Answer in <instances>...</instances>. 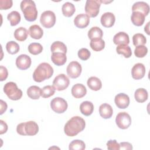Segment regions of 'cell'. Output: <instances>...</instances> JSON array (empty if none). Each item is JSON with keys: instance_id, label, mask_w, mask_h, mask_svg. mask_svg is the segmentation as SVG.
I'll list each match as a JSON object with an SVG mask.
<instances>
[{"instance_id": "1", "label": "cell", "mask_w": 150, "mask_h": 150, "mask_svg": "<svg viewBox=\"0 0 150 150\" xmlns=\"http://www.w3.org/2000/svg\"><path fill=\"white\" fill-rule=\"evenodd\" d=\"M86 127L84 120L79 117L74 116L71 117L65 124L64 131L66 135L74 137L81 132Z\"/></svg>"}, {"instance_id": "2", "label": "cell", "mask_w": 150, "mask_h": 150, "mask_svg": "<svg viewBox=\"0 0 150 150\" xmlns=\"http://www.w3.org/2000/svg\"><path fill=\"white\" fill-rule=\"evenodd\" d=\"M53 74V67L47 63L39 64L33 73V79L36 82H42L50 78Z\"/></svg>"}, {"instance_id": "3", "label": "cell", "mask_w": 150, "mask_h": 150, "mask_svg": "<svg viewBox=\"0 0 150 150\" xmlns=\"http://www.w3.org/2000/svg\"><path fill=\"white\" fill-rule=\"evenodd\" d=\"M20 7L26 21L33 22L36 19L38 10L34 1L32 0H23L21 2Z\"/></svg>"}, {"instance_id": "4", "label": "cell", "mask_w": 150, "mask_h": 150, "mask_svg": "<svg viewBox=\"0 0 150 150\" xmlns=\"http://www.w3.org/2000/svg\"><path fill=\"white\" fill-rule=\"evenodd\" d=\"M4 91L8 97L12 100H18L22 96V91L18 88L15 83L10 81L6 83L4 87Z\"/></svg>"}, {"instance_id": "5", "label": "cell", "mask_w": 150, "mask_h": 150, "mask_svg": "<svg viewBox=\"0 0 150 150\" xmlns=\"http://www.w3.org/2000/svg\"><path fill=\"white\" fill-rule=\"evenodd\" d=\"M101 5L100 0H87L85 5V11L89 17L94 18L99 13Z\"/></svg>"}, {"instance_id": "6", "label": "cell", "mask_w": 150, "mask_h": 150, "mask_svg": "<svg viewBox=\"0 0 150 150\" xmlns=\"http://www.w3.org/2000/svg\"><path fill=\"white\" fill-rule=\"evenodd\" d=\"M40 22L42 26L46 28L53 27L56 23V16L52 11L43 12L40 18Z\"/></svg>"}, {"instance_id": "7", "label": "cell", "mask_w": 150, "mask_h": 150, "mask_svg": "<svg viewBox=\"0 0 150 150\" xmlns=\"http://www.w3.org/2000/svg\"><path fill=\"white\" fill-rule=\"evenodd\" d=\"M67 107V101L61 97H55L50 102L51 108L53 111L58 114L63 113L66 111Z\"/></svg>"}, {"instance_id": "8", "label": "cell", "mask_w": 150, "mask_h": 150, "mask_svg": "<svg viewBox=\"0 0 150 150\" xmlns=\"http://www.w3.org/2000/svg\"><path fill=\"white\" fill-rule=\"evenodd\" d=\"M70 84V80L64 74L57 75L53 81V86L57 91H62L68 87Z\"/></svg>"}, {"instance_id": "9", "label": "cell", "mask_w": 150, "mask_h": 150, "mask_svg": "<svg viewBox=\"0 0 150 150\" xmlns=\"http://www.w3.org/2000/svg\"><path fill=\"white\" fill-rule=\"evenodd\" d=\"M115 122L118 128L125 129L131 124V117L126 112H119L115 118Z\"/></svg>"}, {"instance_id": "10", "label": "cell", "mask_w": 150, "mask_h": 150, "mask_svg": "<svg viewBox=\"0 0 150 150\" xmlns=\"http://www.w3.org/2000/svg\"><path fill=\"white\" fill-rule=\"evenodd\" d=\"M67 75L72 79H76L80 76L82 71L81 64L76 62H71L67 66L66 69Z\"/></svg>"}, {"instance_id": "11", "label": "cell", "mask_w": 150, "mask_h": 150, "mask_svg": "<svg viewBox=\"0 0 150 150\" xmlns=\"http://www.w3.org/2000/svg\"><path fill=\"white\" fill-rule=\"evenodd\" d=\"M31 59L27 54H21L16 59V66L20 70H26L31 65Z\"/></svg>"}, {"instance_id": "12", "label": "cell", "mask_w": 150, "mask_h": 150, "mask_svg": "<svg viewBox=\"0 0 150 150\" xmlns=\"http://www.w3.org/2000/svg\"><path fill=\"white\" fill-rule=\"evenodd\" d=\"M114 101L118 108L125 109L129 104V98L125 93H119L115 96Z\"/></svg>"}, {"instance_id": "13", "label": "cell", "mask_w": 150, "mask_h": 150, "mask_svg": "<svg viewBox=\"0 0 150 150\" xmlns=\"http://www.w3.org/2000/svg\"><path fill=\"white\" fill-rule=\"evenodd\" d=\"M145 67L141 63L135 64L131 69V75L133 79L139 80L143 78L145 74Z\"/></svg>"}, {"instance_id": "14", "label": "cell", "mask_w": 150, "mask_h": 150, "mask_svg": "<svg viewBox=\"0 0 150 150\" xmlns=\"http://www.w3.org/2000/svg\"><path fill=\"white\" fill-rule=\"evenodd\" d=\"M89 22L90 17L85 13L79 14L74 19V23L75 26L80 29L86 28L88 25Z\"/></svg>"}, {"instance_id": "15", "label": "cell", "mask_w": 150, "mask_h": 150, "mask_svg": "<svg viewBox=\"0 0 150 150\" xmlns=\"http://www.w3.org/2000/svg\"><path fill=\"white\" fill-rule=\"evenodd\" d=\"M100 21L103 26L110 28L114 25L115 21V17L112 12H105L102 15Z\"/></svg>"}, {"instance_id": "16", "label": "cell", "mask_w": 150, "mask_h": 150, "mask_svg": "<svg viewBox=\"0 0 150 150\" xmlns=\"http://www.w3.org/2000/svg\"><path fill=\"white\" fill-rule=\"evenodd\" d=\"M132 12H139L145 16L148 15L149 12V6L145 2L138 1L135 2L132 6Z\"/></svg>"}, {"instance_id": "17", "label": "cell", "mask_w": 150, "mask_h": 150, "mask_svg": "<svg viewBox=\"0 0 150 150\" xmlns=\"http://www.w3.org/2000/svg\"><path fill=\"white\" fill-rule=\"evenodd\" d=\"M87 93L86 87L80 83L74 84L71 88L72 96L76 98H81L83 97Z\"/></svg>"}, {"instance_id": "18", "label": "cell", "mask_w": 150, "mask_h": 150, "mask_svg": "<svg viewBox=\"0 0 150 150\" xmlns=\"http://www.w3.org/2000/svg\"><path fill=\"white\" fill-rule=\"evenodd\" d=\"M24 128L26 135L33 136L39 131V127L37 123L33 121H29L25 122Z\"/></svg>"}, {"instance_id": "19", "label": "cell", "mask_w": 150, "mask_h": 150, "mask_svg": "<svg viewBox=\"0 0 150 150\" xmlns=\"http://www.w3.org/2000/svg\"><path fill=\"white\" fill-rule=\"evenodd\" d=\"M113 42L114 44L117 45H128L129 43V36L127 33L124 32H120L114 35Z\"/></svg>"}, {"instance_id": "20", "label": "cell", "mask_w": 150, "mask_h": 150, "mask_svg": "<svg viewBox=\"0 0 150 150\" xmlns=\"http://www.w3.org/2000/svg\"><path fill=\"white\" fill-rule=\"evenodd\" d=\"M99 113L102 118L104 119H108L112 117L113 114V110L110 104L107 103H104L100 105L99 107Z\"/></svg>"}, {"instance_id": "21", "label": "cell", "mask_w": 150, "mask_h": 150, "mask_svg": "<svg viewBox=\"0 0 150 150\" xmlns=\"http://www.w3.org/2000/svg\"><path fill=\"white\" fill-rule=\"evenodd\" d=\"M51 59L52 62L56 66H62L65 64L67 60V57L66 53L61 52L52 53L51 56Z\"/></svg>"}, {"instance_id": "22", "label": "cell", "mask_w": 150, "mask_h": 150, "mask_svg": "<svg viewBox=\"0 0 150 150\" xmlns=\"http://www.w3.org/2000/svg\"><path fill=\"white\" fill-rule=\"evenodd\" d=\"M29 34L33 39H40L43 35V30L39 25H33L29 29Z\"/></svg>"}, {"instance_id": "23", "label": "cell", "mask_w": 150, "mask_h": 150, "mask_svg": "<svg viewBox=\"0 0 150 150\" xmlns=\"http://www.w3.org/2000/svg\"><path fill=\"white\" fill-rule=\"evenodd\" d=\"M80 110L83 115L86 116H89L93 113L94 111L93 104L91 101H83L80 105Z\"/></svg>"}, {"instance_id": "24", "label": "cell", "mask_w": 150, "mask_h": 150, "mask_svg": "<svg viewBox=\"0 0 150 150\" xmlns=\"http://www.w3.org/2000/svg\"><path fill=\"white\" fill-rule=\"evenodd\" d=\"M88 87L94 91H98L102 87V83L100 79L95 76L90 77L87 81Z\"/></svg>"}, {"instance_id": "25", "label": "cell", "mask_w": 150, "mask_h": 150, "mask_svg": "<svg viewBox=\"0 0 150 150\" xmlns=\"http://www.w3.org/2000/svg\"><path fill=\"white\" fill-rule=\"evenodd\" d=\"M145 16L139 12H132L131 16L132 23L137 26H140L143 25L145 21Z\"/></svg>"}, {"instance_id": "26", "label": "cell", "mask_w": 150, "mask_h": 150, "mask_svg": "<svg viewBox=\"0 0 150 150\" xmlns=\"http://www.w3.org/2000/svg\"><path fill=\"white\" fill-rule=\"evenodd\" d=\"M135 100L138 103H144L147 100L148 94L147 91L143 88H139L136 90L134 93Z\"/></svg>"}, {"instance_id": "27", "label": "cell", "mask_w": 150, "mask_h": 150, "mask_svg": "<svg viewBox=\"0 0 150 150\" xmlns=\"http://www.w3.org/2000/svg\"><path fill=\"white\" fill-rule=\"evenodd\" d=\"M28 33L29 31L25 28L19 27L15 30L14 37L17 40L23 42L27 39Z\"/></svg>"}, {"instance_id": "28", "label": "cell", "mask_w": 150, "mask_h": 150, "mask_svg": "<svg viewBox=\"0 0 150 150\" xmlns=\"http://www.w3.org/2000/svg\"><path fill=\"white\" fill-rule=\"evenodd\" d=\"M62 11L64 16L66 17H70L75 12L76 8L72 3L66 2L62 5Z\"/></svg>"}, {"instance_id": "29", "label": "cell", "mask_w": 150, "mask_h": 150, "mask_svg": "<svg viewBox=\"0 0 150 150\" xmlns=\"http://www.w3.org/2000/svg\"><path fill=\"white\" fill-rule=\"evenodd\" d=\"M27 95L33 100H38L41 96V88L36 86H32L27 90Z\"/></svg>"}, {"instance_id": "30", "label": "cell", "mask_w": 150, "mask_h": 150, "mask_svg": "<svg viewBox=\"0 0 150 150\" xmlns=\"http://www.w3.org/2000/svg\"><path fill=\"white\" fill-rule=\"evenodd\" d=\"M50 50L52 53L61 52L66 54L67 47L64 43L60 41H56L52 44Z\"/></svg>"}, {"instance_id": "31", "label": "cell", "mask_w": 150, "mask_h": 150, "mask_svg": "<svg viewBox=\"0 0 150 150\" xmlns=\"http://www.w3.org/2000/svg\"><path fill=\"white\" fill-rule=\"evenodd\" d=\"M90 46L94 51L99 52L104 48L105 42L101 38L93 39L91 40Z\"/></svg>"}, {"instance_id": "32", "label": "cell", "mask_w": 150, "mask_h": 150, "mask_svg": "<svg viewBox=\"0 0 150 150\" xmlns=\"http://www.w3.org/2000/svg\"><path fill=\"white\" fill-rule=\"evenodd\" d=\"M103 35V30L97 26L92 27L88 32V37L91 40L101 38Z\"/></svg>"}, {"instance_id": "33", "label": "cell", "mask_w": 150, "mask_h": 150, "mask_svg": "<svg viewBox=\"0 0 150 150\" xmlns=\"http://www.w3.org/2000/svg\"><path fill=\"white\" fill-rule=\"evenodd\" d=\"M116 51L118 54L124 55L125 58H129L132 55V51L130 47L126 45H118L116 47Z\"/></svg>"}, {"instance_id": "34", "label": "cell", "mask_w": 150, "mask_h": 150, "mask_svg": "<svg viewBox=\"0 0 150 150\" xmlns=\"http://www.w3.org/2000/svg\"><path fill=\"white\" fill-rule=\"evenodd\" d=\"M7 19L9 21L11 25L13 26L17 25L20 22L21 17L20 13L18 11H13L8 15Z\"/></svg>"}, {"instance_id": "35", "label": "cell", "mask_w": 150, "mask_h": 150, "mask_svg": "<svg viewBox=\"0 0 150 150\" xmlns=\"http://www.w3.org/2000/svg\"><path fill=\"white\" fill-rule=\"evenodd\" d=\"M69 148L70 150H83L86 148V144L81 140L75 139L70 143Z\"/></svg>"}, {"instance_id": "36", "label": "cell", "mask_w": 150, "mask_h": 150, "mask_svg": "<svg viewBox=\"0 0 150 150\" xmlns=\"http://www.w3.org/2000/svg\"><path fill=\"white\" fill-rule=\"evenodd\" d=\"M133 45L135 46L144 45L146 43V39L142 33H136L132 36Z\"/></svg>"}, {"instance_id": "37", "label": "cell", "mask_w": 150, "mask_h": 150, "mask_svg": "<svg viewBox=\"0 0 150 150\" xmlns=\"http://www.w3.org/2000/svg\"><path fill=\"white\" fill-rule=\"evenodd\" d=\"M43 50V47L39 43H32L28 46L29 52L33 55H37L40 53Z\"/></svg>"}, {"instance_id": "38", "label": "cell", "mask_w": 150, "mask_h": 150, "mask_svg": "<svg viewBox=\"0 0 150 150\" xmlns=\"http://www.w3.org/2000/svg\"><path fill=\"white\" fill-rule=\"evenodd\" d=\"M6 49L9 54H14L19 52V46L15 41H9L6 45Z\"/></svg>"}, {"instance_id": "39", "label": "cell", "mask_w": 150, "mask_h": 150, "mask_svg": "<svg viewBox=\"0 0 150 150\" xmlns=\"http://www.w3.org/2000/svg\"><path fill=\"white\" fill-rule=\"evenodd\" d=\"M55 93V88L52 86H46L41 89V96L43 98H49Z\"/></svg>"}, {"instance_id": "40", "label": "cell", "mask_w": 150, "mask_h": 150, "mask_svg": "<svg viewBox=\"0 0 150 150\" xmlns=\"http://www.w3.org/2000/svg\"><path fill=\"white\" fill-rule=\"evenodd\" d=\"M148 53V48L144 45H140L135 47L134 50V54L136 57L142 58L145 56Z\"/></svg>"}, {"instance_id": "41", "label": "cell", "mask_w": 150, "mask_h": 150, "mask_svg": "<svg viewBox=\"0 0 150 150\" xmlns=\"http://www.w3.org/2000/svg\"><path fill=\"white\" fill-rule=\"evenodd\" d=\"M78 56L82 60H87L90 57L91 53L86 48H81L78 52Z\"/></svg>"}, {"instance_id": "42", "label": "cell", "mask_w": 150, "mask_h": 150, "mask_svg": "<svg viewBox=\"0 0 150 150\" xmlns=\"http://www.w3.org/2000/svg\"><path fill=\"white\" fill-rule=\"evenodd\" d=\"M107 146L110 150H119L120 149V144H118L115 139H110L107 142Z\"/></svg>"}, {"instance_id": "43", "label": "cell", "mask_w": 150, "mask_h": 150, "mask_svg": "<svg viewBox=\"0 0 150 150\" xmlns=\"http://www.w3.org/2000/svg\"><path fill=\"white\" fill-rule=\"evenodd\" d=\"M13 1L12 0H0V9H8L12 7Z\"/></svg>"}, {"instance_id": "44", "label": "cell", "mask_w": 150, "mask_h": 150, "mask_svg": "<svg viewBox=\"0 0 150 150\" xmlns=\"http://www.w3.org/2000/svg\"><path fill=\"white\" fill-rule=\"evenodd\" d=\"M0 81H1L6 80L8 76L7 69L3 66H0Z\"/></svg>"}, {"instance_id": "45", "label": "cell", "mask_w": 150, "mask_h": 150, "mask_svg": "<svg viewBox=\"0 0 150 150\" xmlns=\"http://www.w3.org/2000/svg\"><path fill=\"white\" fill-rule=\"evenodd\" d=\"M24 124L25 122H22L18 124L16 127V131L18 134L21 135H26L25 132V128H24Z\"/></svg>"}, {"instance_id": "46", "label": "cell", "mask_w": 150, "mask_h": 150, "mask_svg": "<svg viewBox=\"0 0 150 150\" xmlns=\"http://www.w3.org/2000/svg\"><path fill=\"white\" fill-rule=\"evenodd\" d=\"M120 149H132V146L131 144L128 142H122L120 143Z\"/></svg>"}, {"instance_id": "47", "label": "cell", "mask_w": 150, "mask_h": 150, "mask_svg": "<svg viewBox=\"0 0 150 150\" xmlns=\"http://www.w3.org/2000/svg\"><path fill=\"white\" fill-rule=\"evenodd\" d=\"M1 122V130H0V134H3L5 133L8 130V125L6 124L5 122H4L3 120H0Z\"/></svg>"}, {"instance_id": "48", "label": "cell", "mask_w": 150, "mask_h": 150, "mask_svg": "<svg viewBox=\"0 0 150 150\" xmlns=\"http://www.w3.org/2000/svg\"><path fill=\"white\" fill-rule=\"evenodd\" d=\"M7 109V104L2 100H1V112L0 114H2Z\"/></svg>"}, {"instance_id": "49", "label": "cell", "mask_w": 150, "mask_h": 150, "mask_svg": "<svg viewBox=\"0 0 150 150\" xmlns=\"http://www.w3.org/2000/svg\"><path fill=\"white\" fill-rule=\"evenodd\" d=\"M149 22H148L146 24V25L145 26L144 28V30L145 32H146V33L148 35H149Z\"/></svg>"}]
</instances>
